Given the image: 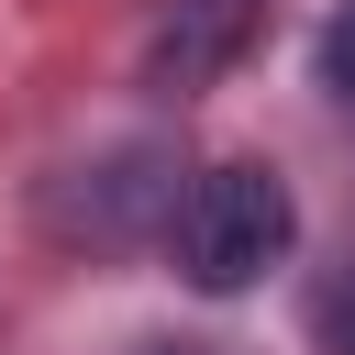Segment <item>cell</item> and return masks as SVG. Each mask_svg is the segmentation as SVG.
<instances>
[{
  "mask_svg": "<svg viewBox=\"0 0 355 355\" xmlns=\"http://www.w3.org/2000/svg\"><path fill=\"white\" fill-rule=\"evenodd\" d=\"M288 233H300L288 178L255 166V155H233V166H211V178L178 200V277H189L200 300H233V288H255V277L288 255Z\"/></svg>",
  "mask_w": 355,
  "mask_h": 355,
  "instance_id": "cell-1",
  "label": "cell"
},
{
  "mask_svg": "<svg viewBox=\"0 0 355 355\" xmlns=\"http://www.w3.org/2000/svg\"><path fill=\"white\" fill-rule=\"evenodd\" d=\"M244 22H255V0H166V22H155V44H144V78L155 89H211L222 67H233V44H244Z\"/></svg>",
  "mask_w": 355,
  "mask_h": 355,
  "instance_id": "cell-2",
  "label": "cell"
},
{
  "mask_svg": "<svg viewBox=\"0 0 355 355\" xmlns=\"http://www.w3.org/2000/svg\"><path fill=\"white\" fill-rule=\"evenodd\" d=\"M322 89H333V100H355V11L322 33Z\"/></svg>",
  "mask_w": 355,
  "mask_h": 355,
  "instance_id": "cell-3",
  "label": "cell"
},
{
  "mask_svg": "<svg viewBox=\"0 0 355 355\" xmlns=\"http://www.w3.org/2000/svg\"><path fill=\"white\" fill-rule=\"evenodd\" d=\"M333 333H344V355H355V300H344V311H333Z\"/></svg>",
  "mask_w": 355,
  "mask_h": 355,
  "instance_id": "cell-4",
  "label": "cell"
}]
</instances>
